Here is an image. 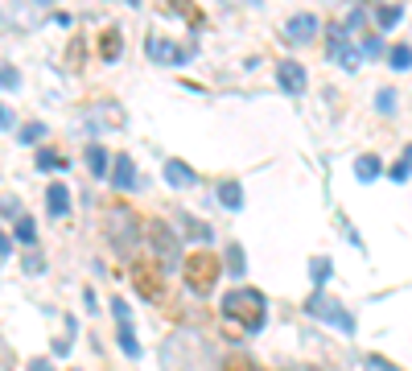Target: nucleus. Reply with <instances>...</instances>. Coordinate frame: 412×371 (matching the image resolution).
Wrapping results in <instances>:
<instances>
[{"mask_svg":"<svg viewBox=\"0 0 412 371\" xmlns=\"http://www.w3.org/2000/svg\"><path fill=\"white\" fill-rule=\"evenodd\" d=\"M161 367L165 371H215L211 343L194 330H177L161 343Z\"/></svg>","mask_w":412,"mask_h":371,"instance_id":"1","label":"nucleus"},{"mask_svg":"<svg viewBox=\"0 0 412 371\" xmlns=\"http://www.w3.org/2000/svg\"><path fill=\"white\" fill-rule=\"evenodd\" d=\"M223 318L240 322L247 334H256L268 318V301L260 289H231V293L223 297Z\"/></svg>","mask_w":412,"mask_h":371,"instance_id":"2","label":"nucleus"},{"mask_svg":"<svg viewBox=\"0 0 412 371\" xmlns=\"http://www.w3.org/2000/svg\"><path fill=\"white\" fill-rule=\"evenodd\" d=\"M223 264H218L215 252H194V256H186V264H182V276H186V285L194 289V293H215V281Z\"/></svg>","mask_w":412,"mask_h":371,"instance_id":"3","label":"nucleus"},{"mask_svg":"<svg viewBox=\"0 0 412 371\" xmlns=\"http://www.w3.org/2000/svg\"><path fill=\"white\" fill-rule=\"evenodd\" d=\"M107 231H112L107 240H112V247H116L120 256H128L132 247H136L141 240H145V227L136 223V215H132L128 206H116V211L107 215Z\"/></svg>","mask_w":412,"mask_h":371,"instance_id":"4","label":"nucleus"},{"mask_svg":"<svg viewBox=\"0 0 412 371\" xmlns=\"http://www.w3.org/2000/svg\"><path fill=\"white\" fill-rule=\"evenodd\" d=\"M145 240H148V247H153V252L161 256V264H165V272L182 264V244H177V235H173V227H170V223L148 219V227H145Z\"/></svg>","mask_w":412,"mask_h":371,"instance_id":"5","label":"nucleus"},{"mask_svg":"<svg viewBox=\"0 0 412 371\" xmlns=\"http://www.w3.org/2000/svg\"><path fill=\"white\" fill-rule=\"evenodd\" d=\"M305 314L317 322H330V326H339L342 334H355V314L346 310V305H339V301H330L326 293H314L310 301H305Z\"/></svg>","mask_w":412,"mask_h":371,"instance_id":"6","label":"nucleus"},{"mask_svg":"<svg viewBox=\"0 0 412 371\" xmlns=\"http://www.w3.org/2000/svg\"><path fill=\"white\" fill-rule=\"evenodd\" d=\"M317 29H322V21H317L314 13H297V17H289V25H285V37L301 46V42H314Z\"/></svg>","mask_w":412,"mask_h":371,"instance_id":"7","label":"nucleus"},{"mask_svg":"<svg viewBox=\"0 0 412 371\" xmlns=\"http://www.w3.org/2000/svg\"><path fill=\"white\" fill-rule=\"evenodd\" d=\"M276 83H281V91L301 95V91H305V66H301V62H281V66H276Z\"/></svg>","mask_w":412,"mask_h":371,"instance_id":"8","label":"nucleus"},{"mask_svg":"<svg viewBox=\"0 0 412 371\" xmlns=\"http://www.w3.org/2000/svg\"><path fill=\"white\" fill-rule=\"evenodd\" d=\"M145 49H148V58H153V62H177V66H182V62L190 58L186 49H177L173 42H165V37H148Z\"/></svg>","mask_w":412,"mask_h":371,"instance_id":"9","label":"nucleus"},{"mask_svg":"<svg viewBox=\"0 0 412 371\" xmlns=\"http://www.w3.org/2000/svg\"><path fill=\"white\" fill-rule=\"evenodd\" d=\"M42 17H46V8H42V4H33V8H8V4H0V21L21 25V29H33Z\"/></svg>","mask_w":412,"mask_h":371,"instance_id":"10","label":"nucleus"},{"mask_svg":"<svg viewBox=\"0 0 412 371\" xmlns=\"http://www.w3.org/2000/svg\"><path fill=\"white\" fill-rule=\"evenodd\" d=\"M165 182H170L173 190H186V186H194V182H198V173L190 170L186 161H177V157H173V161H165Z\"/></svg>","mask_w":412,"mask_h":371,"instance_id":"11","label":"nucleus"},{"mask_svg":"<svg viewBox=\"0 0 412 371\" xmlns=\"http://www.w3.org/2000/svg\"><path fill=\"white\" fill-rule=\"evenodd\" d=\"M218 202L227 206V211H240L243 206V186L235 177H227V182H218Z\"/></svg>","mask_w":412,"mask_h":371,"instance_id":"12","label":"nucleus"},{"mask_svg":"<svg viewBox=\"0 0 412 371\" xmlns=\"http://www.w3.org/2000/svg\"><path fill=\"white\" fill-rule=\"evenodd\" d=\"M46 206H49V215H66V211H71V190H66L62 182H54L49 194H46Z\"/></svg>","mask_w":412,"mask_h":371,"instance_id":"13","label":"nucleus"},{"mask_svg":"<svg viewBox=\"0 0 412 371\" xmlns=\"http://www.w3.org/2000/svg\"><path fill=\"white\" fill-rule=\"evenodd\" d=\"M330 54L339 58L346 71H355V66H359V49H355V46H342V33H334V42H330Z\"/></svg>","mask_w":412,"mask_h":371,"instance_id":"14","label":"nucleus"},{"mask_svg":"<svg viewBox=\"0 0 412 371\" xmlns=\"http://www.w3.org/2000/svg\"><path fill=\"white\" fill-rule=\"evenodd\" d=\"M379 170H384V165H379V157H375V153H363V157L355 161V177H359V182H375Z\"/></svg>","mask_w":412,"mask_h":371,"instance_id":"15","label":"nucleus"},{"mask_svg":"<svg viewBox=\"0 0 412 371\" xmlns=\"http://www.w3.org/2000/svg\"><path fill=\"white\" fill-rule=\"evenodd\" d=\"M112 177H116V186H120V190H136V173H132V157H116V173H112Z\"/></svg>","mask_w":412,"mask_h":371,"instance_id":"16","label":"nucleus"},{"mask_svg":"<svg viewBox=\"0 0 412 371\" xmlns=\"http://www.w3.org/2000/svg\"><path fill=\"white\" fill-rule=\"evenodd\" d=\"M116 338H120V346H124V355H128V359H136V355H141V343H136V334H132V322H120Z\"/></svg>","mask_w":412,"mask_h":371,"instance_id":"17","label":"nucleus"},{"mask_svg":"<svg viewBox=\"0 0 412 371\" xmlns=\"http://www.w3.org/2000/svg\"><path fill=\"white\" fill-rule=\"evenodd\" d=\"M87 165H91V173H99V177H103V173H107V165H112L107 148H103V145H91V148H87Z\"/></svg>","mask_w":412,"mask_h":371,"instance_id":"18","label":"nucleus"},{"mask_svg":"<svg viewBox=\"0 0 412 371\" xmlns=\"http://www.w3.org/2000/svg\"><path fill=\"white\" fill-rule=\"evenodd\" d=\"M371 17H375V25H379V29H392V25L404 17V4H388V8H375Z\"/></svg>","mask_w":412,"mask_h":371,"instance_id":"19","label":"nucleus"},{"mask_svg":"<svg viewBox=\"0 0 412 371\" xmlns=\"http://www.w3.org/2000/svg\"><path fill=\"white\" fill-rule=\"evenodd\" d=\"M13 235H17L21 244H37V223L29 219V215H21V219H17V231H13Z\"/></svg>","mask_w":412,"mask_h":371,"instance_id":"20","label":"nucleus"},{"mask_svg":"<svg viewBox=\"0 0 412 371\" xmlns=\"http://www.w3.org/2000/svg\"><path fill=\"white\" fill-rule=\"evenodd\" d=\"M223 260H227V272H231V276H243V247L240 244L227 247V252H223Z\"/></svg>","mask_w":412,"mask_h":371,"instance_id":"21","label":"nucleus"},{"mask_svg":"<svg viewBox=\"0 0 412 371\" xmlns=\"http://www.w3.org/2000/svg\"><path fill=\"white\" fill-rule=\"evenodd\" d=\"M388 62H392V71H408L412 66V46H396L388 54Z\"/></svg>","mask_w":412,"mask_h":371,"instance_id":"22","label":"nucleus"},{"mask_svg":"<svg viewBox=\"0 0 412 371\" xmlns=\"http://www.w3.org/2000/svg\"><path fill=\"white\" fill-rule=\"evenodd\" d=\"M42 136H46V124H25V128H21V136H17V141H21V145H37Z\"/></svg>","mask_w":412,"mask_h":371,"instance_id":"23","label":"nucleus"},{"mask_svg":"<svg viewBox=\"0 0 412 371\" xmlns=\"http://www.w3.org/2000/svg\"><path fill=\"white\" fill-rule=\"evenodd\" d=\"M252 367H256V363H252L247 355H227V359H223V367H218V371H252Z\"/></svg>","mask_w":412,"mask_h":371,"instance_id":"24","label":"nucleus"},{"mask_svg":"<svg viewBox=\"0 0 412 371\" xmlns=\"http://www.w3.org/2000/svg\"><path fill=\"white\" fill-rule=\"evenodd\" d=\"M310 272H314V285H326V281H330V260H326V256H317Z\"/></svg>","mask_w":412,"mask_h":371,"instance_id":"25","label":"nucleus"},{"mask_svg":"<svg viewBox=\"0 0 412 371\" xmlns=\"http://www.w3.org/2000/svg\"><path fill=\"white\" fill-rule=\"evenodd\" d=\"M375 103H379V112H384V116H392V112H396V91H392V87H384V91L375 95Z\"/></svg>","mask_w":412,"mask_h":371,"instance_id":"26","label":"nucleus"},{"mask_svg":"<svg viewBox=\"0 0 412 371\" xmlns=\"http://www.w3.org/2000/svg\"><path fill=\"white\" fill-rule=\"evenodd\" d=\"M120 49H124L120 33H107V37H103V58H120Z\"/></svg>","mask_w":412,"mask_h":371,"instance_id":"27","label":"nucleus"},{"mask_svg":"<svg viewBox=\"0 0 412 371\" xmlns=\"http://www.w3.org/2000/svg\"><path fill=\"white\" fill-rule=\"evenodd\" d=\"M182 227H190V231H194V240H211V227H202V223L190 219V215H182Z\"/></svg>","mask_w":412,"mask_h":371,"instance_id":"28","label":"nucleus"},{"mask_svg":"<svg viewBox=\"0 0 412 371\" xmlns=\"http://www.w3.org/2000/svg\"><path fill=\"white\" fill-rule=\"evenodd\" d=\"M49 165H62V157H58V153H49V148H42V153H37V170L49 173Z\"/></svg>","mask_w":412,"mask_h":371,"instance_id":"29","label":"nucleus"},{"mask_svg":"<svg viewBox=\"0 0 412 371\" xmlns=\"http://www.w3.org/2000/svg\"><path fill=\"white\" fill-rule=\"evenodd\" d=\"M0 215H8V219H21V202H17V198H4V202H0Z\"/></svg>","mask_w":412,"mask_h":371,"instance_id":"30","label":"nucleus"},{"mask_svg":"<svg viewBox=\"0 0 412 371\" xmlns=\"http://www.w3.org/2000/svg\"><path fill=\"white\" fill-rule=\"evenodd\" d=\"M0 371H13V351H8L4 338H0Z\"/></svg>","mask_w":412,"mask_h":371,"instance_id":"31","label":"nucleus"},{"mask_svg":"<svg viewBox=\"0 0 412 371\" xmlns=\"http://www.w3.org/2000/svg\"><path fill=\"white\" fill-rule=\"evenodd\" d=\"M367 367H371V371H400V367H392L388 359H379V355H371V359H367Z\"/></svg>","mask_w":412,"mask_h":371,"instance_id":"32","label":"nucleus"},{"mask_svg":"<svg viewBox=\"0 0 412 371\" xmlns=\"http://www.w3.org/2000/svg\"><path fill=\"white\" fill-rule=\"evenodd\" d=\"M379 49H384V42H379V37H367V42H363V54H367V58H375Z\"/></svg>","mask_w":412,"mask_h":371,"instance_id":"33","label":"nucleus"},{"mask_svg":"<svg viewBox=\"0 0 412 371\" xmlns=\"http://www.w3.org/2000/svg\"><path fill=\"white\" fill-rule=\"evenodd\" d=\"M0 87H17V71L4 66V71H0Z\"/></svg>","mask_w":412,"mask_h":371,"instance_id":"34","label":"nucleus"},{"mask_svg":"<svg viewBox=\"0 0 412 371\" xmlns=\"http://www.w3.org/2000/svg\"><path fill=\"white\" fill-rule=\"evenodd\" d=\"M112 314H116V322H128V305L124 301H112Z\"/></svg>","mask_w":412,"mask_h":371,"instance_id":"35","label":"nucleus"},{"mask_svg":"<svg viewBox=\"0 0 412 371\" xmlns=\"http://www.w3.org/2000/svg\"><path fill=\"white\" fill-rule=\"evenodd\" d=\"M404 177H408V161H400V165L392 170V182H404Z\"/></svg>","mask_w":412,"mask_h":371,"instance_id":"36","label":"nucleus"},{"mask_svg":"<svg viewBox=\"0 0 412 371\" xmlns=\"http://www.w3.org/2000/svg\"><path fill=\"white\" fill-rule=\"evenodd\" d=\"M25 272H42V256H29L25 260Z\"/></svg>","mask_w":412,"mask_h":371,"instance_id":"37","label":"nucleus"},{"mask_svg":"<svg viewBox=\"0 0 412 371\" xmlns=\"http://www.w3.org/2000/svg\"><path fill=\"white\" fill-rule=\"evenodd\" d=\"M29 371H54V367H49V359H37V363H29Z\"/></svg>","mask_w":412,"mask_h":371,"instance_id":"38","label":"nucleus"},{"mask_svg":"<svg viewBox=\"0 0 412 371\" xmlns=\"http://www.w3.org/2000/svg\"><path fill=\"white\" fill-rule=\"evenodd\" d=\"M8 124H13V116H8V112L0 107V128H8Z\"/></svg>","mask_w":412,"mask_h":371,"instance_id":"39","label":"nucleus"},{"mask_svg":"<svg viewBox=\"0 0 412 371\" xmlns=\"http://www.w3.org/2000/svg\"><path fill=\"white\" fill-rule=\"evenodd\" d=\"M0 256H8V240L4 235H0Z\"/></svg>","mask_w":412,"mask_h":371,"instance_id":"40","label":"nucleus"},{"mask_svg":"<svg viewBox=\"0 0 412 371\" xmlns=\"http://www.w3.org/2000/svg\"><path fill=\"white\" fill-rule=\"evenodd\" d=\"M404 161H412V145H408V148H404Z\"/></svg>","mask_w":412,"mask_h":371,"instance_id":"41","label":"nucleus"},{"mask_svg":"<svg viewBox=\"0 0 412 371\" xmlns=\"http://www.w3.org/2000/svg\"><path fill=\"white\" fill-rule=\"evenodd\" d=\"M305 371H317V367H305Z\"/></svg>","mask_w":412,"mask_h":371,"instance_id":"42","label":"nucleus"}]
</instances>
